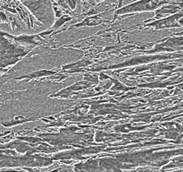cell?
<instances>
[{
  "mask_svg": "<svg viewBox=\"0 0 183 172\" xmlns=\"http://www.w3.org/2000/svg\"><path fill=\"white\" fill-rule=\"evenodd\" d=\"M42 23H52L54 13L50 0H21Z\"/></svg>",
  "mask_w": 183,
  "mask_h": 172,
  "instance_id": "6da1fadb",
  "label": "cell"
},
{
  "mask_svg": "<svg viewBox=\"0 0 183 172\" xmlns=\"http://www.w3.org/2000/svg\"><path fill=\"white\" fill-rule=\"evenodd\" d=\"M97 1H101V0H97Z\"/></svg>",
  "mask_w": 183,
  "mask_h": 172,
  "instance_id": "7a4b0ae2",
  "label": "cell"
}]
</instances>
